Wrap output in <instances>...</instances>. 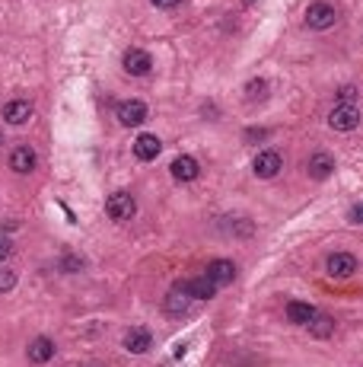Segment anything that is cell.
I'll use <instances>...</instances> for the list:
<instances>
[{
    "mask_svg": "<svg viewBox=\"0 0 363 367\" xmlns=\"http://www.w3.org/2000/svg\"><path fill=\"white\" fill-rule=\"evenodd\" d=\"M312 316H316V310H312L310 303H303V301H290V303H287V319H290L293 326H310Z\"/></svg>",
    "mask_w": 363,
    "mask_h": 367,
    "instance_id": "18",
    "label": "cell"
},
{
    "mask_svg": "<svg viewBox=\"0 0 363 367\" xmlns=\"http://www.w3.org/2000/svg\"><path fill=\"white\" fill-rule=\"evenodd\" d=\"M357 221H363V205L357 208Z\"/></svg>",
    "mask_w": 363,
    "mask_h": 367,
    "instance_id": "26",
    "label": "cell"
},
{
    "mask_svg": "<svg viewBox=\"0 0 363 367\" xmlns=\"http://www.w3.org/2000/svg\"><path fill=\"white\" fill-rule=\"evenodd\" d=\"M191 301H195V297L188 294V281H179V284H173V288H169L163 310H166L169 316H182V313H188Z\"/></svg>",
    "mask_w": 363,
    "mask_h": 367,
    "instance_id": "3",
    "label": "cell"
},
{
    "mask_svg": "<svg viewBox=\"0 0 363 367\" xmlns=\"http://www.w3.org/2000/svg\"><path fill=\"white\" fill-rule=\"evenodd\" d=\"M29 119H32L29 99H10V103L4 106V121H10V125H26Z\"/></svg>",
    "mask_w": 363,
    "mask_h": 367,
    "instance_id": "13",
    "label": "cell"
},
{
    "mask_svg": "<svg viewBox=\"0 0 363 367\" xmlns=\"http://www.w3.org/2000/svg\"><path fill=\"white\" fill-rule=\"evenodd\" d=\"M188 294L195 297V301H210V297L217 294V284L210 281L208 275H198V278H191L188 281Z\"/></svg>",
    "mask_w": 363,
    "mask_h": 367,
    "instance_id": "17",
    "label": "cell"
},
{
    "mask_svg": "<svg viewBox=\"0 0 363 367\" xmlns=\"http://www.w3.org/2000/svg\"><path fill=\"white\" fill-rule=\"evenodd\" d=\"M360 125V112L357 106H334L332 112H328V128L332 131H354V128Z\"/></svg>",
    "mask_w": 363,
    "mask_h": 367,
    "instance_id": "2",
    "label": "cell"
},
{
    "mask_svg": "<svg viewBox=\"0 0 363 367\" xmlns=\"http://www.w3.org/2000/svg\"><path fill=\"white\" fill-rule=\"evenodd\" d=\"M118 121L125 128H137L147 121V103H140V99H125V103L118 106Z\"/></svg>",
    "mask_w": 363,
    "mask_h": 367,
    "instance_id": "8",
    "label": "cell"
},
{
    "mask_svg": "<svg viewBox=\"0 0 363 367\" xmlns=\"http://www.w3.org/2000/svg\"><path fill=\"white\" fill-rule=\"evenodd\" d=\"M10 249H13V243L6 240V236H0V262H4L6 256H10Z\"/></svg>",
    "mask_w": 363,
    "mask_h": 367,
    "instance_id": "25",
    "label": "cell"
},
{
    "mask_svg": "<svg viewBox=\"0 0 363 367\" xmlns=\"http://www.w3.org/2000/svg\"><path fill=\"white\" fill-rule=\"evenodd\" d=\"M16 288V271L10 268H0V294H6V291Z\"/></svg>",
    "mask_w": 363,
    "mask_h": 367,
    "instance_id": "22",
    "label": "cell"
},
{
    "mask_svg": "<svg viewBox=\"0 0 363 367\" xmlns=\"http://www.w3.org/2000/svg\"><path fill=\"white\" fill-rule=\"evenodd\" d=\"M334 99H338V106H354V99H357V90H354V86H341V90L334 93Z\"/></svg>",
    "mask_w": 363,
    "mask_h": 367,
    "instance_id": "23",
    "label": "cell"
},
{
    "mask_svg": "<svg viewBox=\"0 0 363 367\" xmlns=\"http://www.w3.org/2000/svg\"><path fill=\"white\" fill-rule=\"evenodd\" d=\"M36 166H39V157H36V151H32V147L19 144V147H13V151H10V169H13V173L29 176V173H36Z\"/></svg>",
    "mask_w": 363,
    "mask_h": 367,
    "instance_id": "7",
    "label": "cell"
},
{
    "mask_svg": "<svg viewBox=\"0 0 363 367\" xmlns=\"http://www.w3.org/2000/svg\"><path fill=\"white\" fill-rule=\"evenodd\" d=\"M169 173H173V179H175V182H195L198 176H201V166H198V160H195V157L182 154V157H175V160H173Z\"/></svg>",
    "mask_w": 363,
    "mask_h": 367,
    "instance_id": "9",
    "label": "cell"
},
{
    "mask_svg": "<svg viewBox=\"0 0 363 367\" xmlns=\"http://www.w3.org/2000/svg\"><path fill=\"white\" fill-rule=\"evenodd\" d=\"M153 6H160V10H173V6H179L182 0H150Z\"/></svg>",
    "mask_w": 363,
    "mask_h": 367,
    "instance_id": "24",
    "label": "cell"
},
{
    "mask_svg": "<svg viewBox=\"0 0 363 367\" xmlns=\"http://www.w3.org/2000/svg\"><path fill=\"white\" fill-rule=\"evenodd\" d=\"M54 351H58V348H54L51 338L39 336V338H32V342H29V351H26V355H29L32 364H48L54 358Z\"/></svg>",
    "mask_w": 363,
    "mask_h": 367,
    "instance_id": "15",
    "label": "cell"
},
{
    "mask_svg": "<svg viewBox=\"0 0 363 367\" xmlns=\"http://www.w3.org/2000/svg\"><path fill=\"white\" fill-rule=\"evenodd\" d=\"M325 271L332 278H351L354 271H357V259H354L351 253H334V256H328Z\"/></svg>",
    "mask_w": 363,
    "mask_h": 367,
    "instance_id": "10",
    "label": "cell"
},
{
    "mask_svg": "<svg viewBox=\"0 0 363 367\" xmlns=\"http://www.w3.org/2000/svg\"><path fill=\"white\" fill-rule=\"evenodd\" d=\"M160 151H163V141L156 138V134H140V138L134 141V157L140 163L156 160V157H160Z\"/></svg>",
    "mask_w": 363,
    "mask_h": 367,
    "instance_id": "12",
    "label": "cell"
},
{
    "mask_svg": "<svg viewBox=\"0 0 363 367\" xmlns=\"http://www.w3.org/2000/svg\"><path fill=\"white\" fill-rule=\"evenodd\" d=\"M265 96H268V84H265V80H249V84H245V99L262 103Z\"/></svg>",
    "mask_w": 363,
    "mask_h": 367,
    "instance_id": "20",
    "label": "cell"
},
{
    "mask_svg": "<svg viewBox=\"0 0 363 367\" xmlns=\"http://www.w3.org/2000/svg\"><path fill=\"white\" fill-rule=\"evenodd\" d=\"M134 211H137V201L131 198L128 192H115V195H108V201H106V214L112 217V221H131L134 217Z\"/></svg>",
    "mask_w": 363,
    "mask_h": 367,
    "instance_id": "4",
    "label": "cell"
},
{
    "mask_svg": "<svg viewBox=\"0 0 363 367\" xmlns=\"http://www.w3.org/2000/svg\"><path fill=\"white\" fill-rule=\"evenodd\" d=\"M306 169H310V176H312V179H328V176H332V169H334L332 154L316 151V154H312V157H310V163H306Z\"/></svg>",
    "mask_w": 363,
    "mask_h": 367,
    "instance_id": "16",
    "label": "cell"
},
{
    "mask_svg": "<svg viewBox=\"0 0 363 367\" xmlns=\"http://www.w3.org/2000/svg\"><path fill=\"white\" fill-rule=\"evenodd\" d=\"M121 67H125L131 77H147L150 67H153V58H150L143 49H128L125 58H121Z\"/></svg>",
    "mask_w": 363,
    "mask_h": 367,
    "instance_id": "6",
    "label": "cell"
},
{
    "mask_svg": "<svg viewBox=\"0 0 363 367\" xmlns=\"http://www.w3.org/2000/svg\"><path fill=\"white\" fill-rule=\"evenodd\" d=\"M306 329H310L312 338H328L334 332V319L328 313H319V310H316V316L310 319V326H306Z\"/></svg>",
    "mask_w": 363,
    "mask_h": 367,
    "instance_id": "19",
    "label": "cell"
},
{
    "mask_svg": "<svg viewBox=\"0 0 363 367\" xmlns=\"http://www.w3.org/2000/svg\"><path fill=\"white\" fill-rule=\"evenodd\" d=\"M150 345H153V336H150V329H143V326H137V329H128L125 348L131 351V355H147Z\"/></svg>",
    "mask_w": 363,
    "mask_h": 367,
    "instance_id": "14",
    "label": "cell"
},
{
    "mask_svg": "<svg viewBox=\"0 0 363 367\" xmlns=\"http://www.w3.org/2000/svg\"><path fill=\"white\" fill-rule=\"evenodd\" d=\"M338 23V10H334L332 4H325V0H316V4L306 6V26L316 32H325L332 29V26Z\"/></svg>",
    "mask_w": 363,
    "mask_h": 367,
    "instance_id": "1",
    "label": "cell"
},
{
    "mask_svg": "<svg viewBox=\"0 0 363 367\" xmlns=\"http://www.w3.org/2000/svg\"><path fill=\"white\" fill-rule=\"evenodd\" d=\"M0 144H4V134H0Z\"/></svg>",
    "mask_w": 363,
    "mask_h": 367,
    "instance_id": "27",
    "label": "cell"
},
{
    "mask_svg": "<svg viewBox=\"0 0 363 367\" xmlns=\"http://www.w3.org/2000/svg\"><path fill=\"white\" fill-rule=\"evenodd\" d=\"M280 169H284V157L277 151H262L252 160V173L258 179H274V176H280Z\"/></svg>",
    "mask_w": 363,
    "mask_h": 367,
    "instance_id": "5",
    "label": "cell"
},
{
    "mask_svg": "<svg viewBox=\"0 0 363 367\" xmlns=\"http://www.w3.org/2000/svg\"><path fill=\"white\" fill-rule=\"evenodd\" d=\"M204 275L210 278V281L217 284V288H223V284H232L236 281V262H230V259H214L208 265V271Z\"/></svg>",
    "mask_w": 363,
    "mask_h": 367,
    "instance_id": "11",
    "label": "cell"
},
{
    "mask_svg": "<svg viewBox=\"0 0 363 367\" xmlns=\"http://www.w3.org/2000/svg\"><path fill=\"white\" fill-rule=\"evenodd\" d=\"M83 259H80V256H64V259H61V271H67V275H77V271H83Z\"/></svg>",
    "mask_w": 363,
    "mask_h": 367,
    "instance_id": "21",
    "label": "cell"
}]
</instances>
